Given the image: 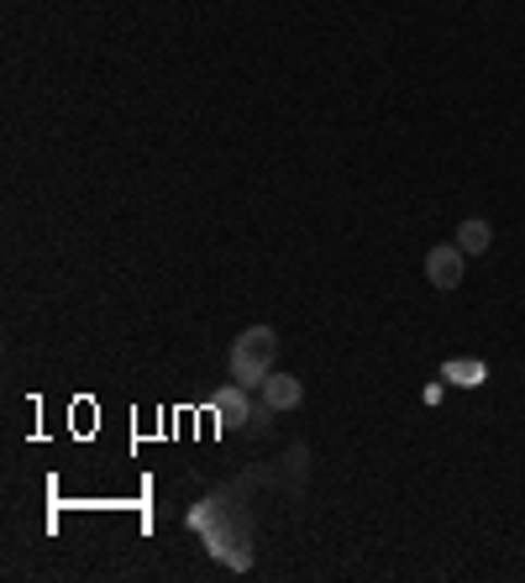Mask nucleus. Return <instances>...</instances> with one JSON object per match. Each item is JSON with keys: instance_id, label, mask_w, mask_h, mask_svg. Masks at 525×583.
Here are the masks:
<instances>
[{"instance_id": "nucleus-1", "label": "nucleus", "mask_w": 525, "mask_h": 583, "mask_svg": "<svg viewBox=\"0 0 525 583\" xmlns=\"http://www.w3.org/2000/svg\"><path fill=\"white\" fill-rule=\"evenodd\" d=\"M273 357H279V331L273 326H247L232 342V384L262 389V379L273 374Z\"/></svg>"}, {"instance_id": "nucleus-2", "label": "nucleus", "mask_w": 525, "mask_h": 583, "mask_svg": "<svg viewBox=\"0 0 525 583\" xmlns=\"http://www.w3.org/2000/svg\"><path fill=\"white\" fill-rule=\"evenodd\" d=\"M463 247L457 242H437L431 253H426V279H431V290H441V294H452L457 284H463Z\"/></svg>"}, {"instance_id": "nucleus-3", "label": "nucleus", "mask_w": 525, "mask_h": 583, "mask_svg": "<svg viewBox=\"0 0 525 583\" xmlns=\"http://www.w3.org/2000/svg\"><path fill=\"white\" fill-rule=\"evenodd\" d=\"M300 400H305V384L294 379V374H279V368H273V374L262 379V405H273V410H294Z\"/></svg>"}, {"instance_id": "nucleus-4", "label": "nucleus", "mask_w": 525, "mask_h": 583, "mask_svg": "<svg viewBox=\"0 0 525 583\" xmlns=\"http://www.w3.org/2000/svg\"><path fill=\"white\" fill-rule=\"evenodd\" d=\"M216 415L227 421V426H242V421H253V410H247V389L242 384H227V389H216Z\"/></svg>"}, {"instance_id": "nucleus-5", "label": "nucleus", "mask_w": 525, "mask_h": 583, "mask_svg": "<svg viewBox=\"0 0 525 583\" xmlns=\"http://www.w3.org/2000/svg\"><path fill=\"white\" fill-rule=\"evenodd\" d=\"M457 247H463V253H489V247H495V227H489L484 216H467L463 227H457Z\"/></svg>"}, {"instance_id": "nucleus-6", "label": "nucleus", "mask_w": 525, "mask_h": 583, "mask_svg": "<svg viewBox=\"0 0 525 583\" xmlns=\"http://www.w3.org/2000/svg\"><path fill=\"white\" fill-rule=\"evenodd\" d=\"M447 379H457V384H484V368H478V363H447Z\"/></svg>"}]
</instances>
